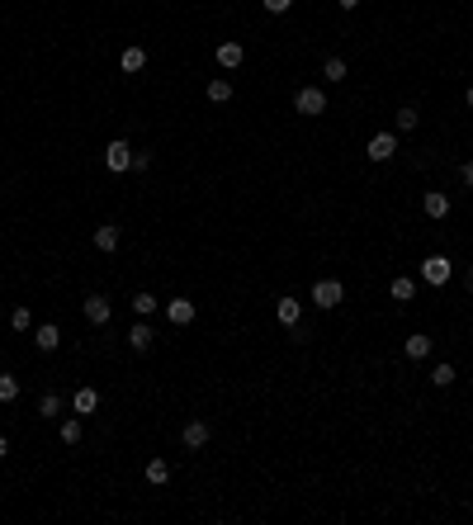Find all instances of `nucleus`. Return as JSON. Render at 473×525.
<instances>
[{
  "label": "nucleus",
  "mask_w": 473,
  "mask_h": 525,
  "mask_svg": "<svg viewBox=\"0 0 473 525\" xmlns=\"http://www.w3.org/2000/svg\"><path fill=\"white\" fill-rule=\"evenodd\" d=\"M293 109H298V114H308V119L327 114V90H317V85H303V90L293 95Z\"/></svg>",
  "instance_id": "obj_1"
},
{
  "label": "nucleus",
  "mask_w": 473,
  "mask_h": 525,
  "mask_svg": "<svg viewBox=\"0 0 473 525\" xmlns=\"http://www.w3.org/2000/svg\"><path fill=\"white\" fill-rule=\"evenodd\" d=\"M449 275H454L449 256H426V261H421V279H426V284H449Z\"/></svg>",
  "instance_id": "obj_2"
},
{
  "label": "nucleus",
  "mask_w": 473,
  "mask_h": 525,
  "mask_svg": "<svg viewBox=\"0 0 473 525\" xmlns=\"http://www.w3.org/2000/svg\"><path fill=\"white\" fill-rule=\"evenodd\" d=\"M341 298H345L341 279H317V284H313V303H317V308H327V313H332Z\"/></svg>",
  "instance_id": "obj_3"
},
{
  "label": "nucleus",
  "mask_w": 473,
  "mask_h": 525,
  "mask_svg": "<svg viewBox=\"0 0 473 525\" xmlns=\"http://www.w3.org/2000/svg\"><path fill=\"white\" fill-rule=\"evenodd\" d=\"M105 166L109 171H132V147L123 142V137H114V142L105 147Z\"/></svg>",
  "instance_id": "obj_4"
},
{
  "label": "nucleus",
  "mask_w": 473,
  "mask_h": 525,
  "mask_svg": "<svg viewBox=\"0 0 473 525\" xmlns=\"http://www.w3.org/2000/svg\"><path fill=\"white\" fill-rule=\"evenodd\" d=\"M128 345L137 350V355H147L152 345H157V332H152V322L142 317V322H132V332H128Z\"/></svg>",
  "instance_id": "obj_5"
},
{
  "label": "nucleus",
  "mask_w": 473,
  "mask_h": 525,
  "mask_svg": "<svg viewBox=\"0 0 473 525\" xmlns=\"http://www.w3.org/2000/svg\"><path fill=\"white\" fill-rule=\"evenodd\" d=\"M393 152H397V137H393V132H374V137H369V152H365V157H369V161H388Z\"/></svg>",
  "instance_id": "obj_6"
},
{
  "label": "nucleus",
  "mask_w": 473,
  "mask_h": 525,
  "mask_svg": "<svg viewBox=\"0 0 473 525\" xmlns=\"http://www.w3.org/2000/svg\"><path fill=\"white\" fill-rule=\"evenodd\" d=\"M109 313H114V308H109L105 293H90V298H85V322H90V327H105Z\"/></svg>",
  "instance_id": "obj_7"
},
{
  "label": "nucleus",
  "mask_w": 473,
  "mask_h": 525,
  "mask_svg": "<svg viewBox=\"0 0 473 525\" xmlns=\"http://www.w3.org/2000/svg\"><path fill=\"white\" fill-rule=\"evenodd\" d=\"M431 336H426V332H412V336H407V341H402V355H407V360H426V355H431Z\"/></svg>",
  "instance_id": "obj_8"
},
{
  "label": "nucleus",
  "mask_w": 473,
  "mask_h": 525,
  "mask_svg": "<svg viewBox=\"0 0 473 525\" xmlns=\"http://www.w3.org/2000/svg\"><path fill=\"white\" fill-rule=\"evenodd\" d=\"M180 440H184V449H204L209 445V421H189L180 431Z\"/></svg>",
  "instance_id": "obj_9"
},
{
  "label": "nucleus",
  "mask_w": 473,
  "mask_h": 525,
  "mask_svg": "<svg viewBox=\"0 0 473 525\" xmlns=\"http://www.w3.org/2000/svg\"><path fill=\"white\" fill-rule=\"evenodd\" d=\"M166 317H171L175 327H189V322H194V303H189V298H171V303H166Z\"/></svg>",
  "instance_id": "obj_10"
},
{
  "label": "nucleus",
  "mask_w": 473,
  "mask_h": 525,
  "mask_svg": "<svg viewBox=\"0 0 473 525\" xmlns=\"http://www.w3.org/2000/svg\"><path fill=\"white\" fill-rule=\"evenodd\" d=\"M95 407H100V393H95V388H76V393H71V412H76V417H90Z\"/></svg>",
  "instance_id": "obj_11"
},
{
  "label": "nucleus",
  "mask_w": 473,
  "mask_h": 525,
  "mask_svg": "<svg viewBox=\"0 0 473 525\" xmlns=\"http://www.w3.org/2000/svg\"><path fill=\"white\" fill-rule=\"evenodd\" d=\"M241 62H246V48H241V43H218V67L232 71V67H241Z\"/></svg>",
  "instance_id": "obj_12"
},
{
  "label": "nucleus",
  "mask_w": 473,
  "mask_h": 525,
  "mask_svg": "<svg viewBox=\"0 0 473 525\" xmlns=\"http://www.w3.org/2000/svg\"><path fill=\"white\" fill-rule=\"evenodd\" d=\"M33 345L38 350H57L62 345V332H57L53 322H43V327H33Z\"/></svg>",
  "instance_id": "obj_13"
},
{
  "label": "nucleus",
  "mask_w": 473,
  "mask_h": 525,
  "mask_svg": "<svg viewBox=\"0 0 473 525\" xmlns=\"http://www.w3.org/2000/svg\"><path fill=\"white\" fill-rule=\"evenodd\" d=\"M275 317H280L284 327H298V317H303V303H298V298H280V303H275Z\"/></svg>",
  "instance_id": "obj_14"
},
{
  "label": "nucleus",
  "mask_w": 473,
  "mask_h": 525,
  "mask_svg": "<svg viewBox=\"0 0 473 525\" xmlns=\"http://www.w3.org/2000/svg\"><path fill=\"white\" fill-rule=\"evenodd\" d=\"M421 209H426V218H445V213H449V199L440 194V189H426V199H421Z\"/></svg>",
  "instance_id": "obj_15"
},
{
  "label": "nucleus",
  "mask_w": 473,
  "mask_h": 525,
  "mask_svg": "<svg viewBox=\"0 0 473 525\" xmlns=\"http://www.w3.org/2000/svg\"><path fill=\"white\" fill-rule=\"evenodd\" d=\"M388 293H393L397 303H412V298H417V279H407V275H397L393 284H388Z\"/></svg>",
  "instance_id": "obj_16"
},
{
  "label": "nucleus",
  "mask_w": 473,
  "mask_h": 525,
  "mask_svg": "<svg viewBox=\"0 0 473 525\" xmlns=\"http://www.w3.org/2000/svg\"><path fill=\"white\" fill-rule=\"evenodd\" d=\"M119 67H123V71H142V67H147V48H123V53H119Z\"/></svg>",
  "instance_id": "obj_17"
},
{
  "label": "nucleus",
  "mask_w": 473,
  "mask_h": 525,
  "mask_svg": "<svg viewBox=\"0 0 473 525\" xmlns=\"http://www.w3.org/2000/svg\"><path fill=\"white\" fill-rule=\"evenodd\" d=\"M95 246H100V251H119V227H114V223H100V227H95Z\"/></svg>",
  "instance_id": "obj_18"
},
{
  "label": "nucleus",
  "mask_w": 473,
  "mask_h": 525,
  "mask_svg": "<svg viewBox=\"0 0 473 525\" xmlns=\"http://www.w3.org/2000/svg\"><path fill=\"white\" fill-rule=\"evenodd\" d=\"M157 308H161V298H157V293H147V289H142V293H132V313H137V317H152Z\"/></svg>",
  "instance_id": "obj_19"
},
{
  "label": "nucleus",
  "mask_w": 473,
  "mask_h": 525,
  "mask_svg": "<svg viewBox=\"0 0 473 525\" xmlns=\"http://www.w3.org/2000/svg\"><path fill=\"white\" fill-rule=\"evenodd\" d=\"M322 76L332 80V85H336V80H345V76H350V67H345V57H327V62H322Z\"/></svg>",
  "instance_id": "obj_20"
},
{
  "label": "nucleus",
  "mask_w": 473,
  "mask_h": 525,
  "mask_svg": "<svg viewBox=\"0 0 473 525\" xmlns=\"http://www.w3.org/2000/svg\"><path fill=\"white\" fill-rule=\"evenodd\" d=\"M209 100H213V105H227V100H232V80H227V76L209 80Z\"/></svg>",
  "instance_id": "obj_21"
},
{
  "label": "nucleus",
  "mask_w": 473,
  "mask_h": 525,
  "mask_svg": "<svg viewBox=\"0 0 473 525\" xmlns=\"http://www.w3.org/2000/svg\"><path fill=\"white\" fill-rule=\"evenodd\" d=\"M80 431H85V426H80V417H67L57 436H62V445H76V440H80Z\"/></svg>",
  "instance_id": "obj_22"
},
{
  "label": "nucleus",
  "mask_w": 473,
  "mask_h": 525,
  "mask_svg": "<svg viewBox=\"0 0 473 525\" xmlns=\"http://www.w3.org/2000/svg\"><path fill=\"white\" fill-rule=\"evenodd\" d=\"M166 478H171V464H166V459H147V483H166Z\"/></svg>",
  "instance_id": "obj_23"
},
{
  "label": "nucleus",
  "mask_w": 473,
  "mask_h": 525,
  "mask_svg": "<svg viewBox=\"0 0 473 525\" xmlns=\"http://www.w3.org/2000/svg\"><path fill=\"white\" fill-rule=\"evenodd\" d=\"M19 397V379L15 374H0V402H15Z\"/></svg>",
  "instance_id": "obj_24"
},
{
  "label": "nucleus",
  "mask_w": 473,
  "mask_h": 525,
  "mask_svg": "<svg viewBox=\"0 0 473 525\" xmlns=\"http://www.w3.org/2000/svg\"><path fill=\"white\" fill-rule=\"evenodd\" d=\"M417 123H421V114H417L412 105H407V109H397V132H412Z\"/></svg>",
  "instance_id": "obj_25"
},
{
  "label": "nucleus",
  "mask_w": 473,
  "mask_h": 525,
  "mask_svg": "<svg viewBox=\"0 0 473 525\" xmlns=\"http://www.w3.org/2000/svg\"><path fill=\"white\" fill-rule=\"evenodd\" d=\"M431 384H436V388H449V384H454V365H436L431 369Z\"/></svg>",
  "instance_id": "obj_26"
},
{
  "label": "nucleus",
  "mask_w": 473,
  "mask_h": 525,
  "mask_svg": "<svg viewBox=\"0 0 473 525\" xmlns=\"http://www.w3.org/2000/svg\"><path fill=\"white\" fill-rule=\"evenodd\" d=\"M10 327H15V332H33V313H28V308H15V313H10Z\"/></svg>",
  "instance_id": "obj_27"
},
{
  "label": "nucleus",
  "mask_w": 473,
  "mask_h": 525,
  "mask_svg": "<svg viewBox=\"0 0 473 525\" xmlns=\"http://www.w3.org/2000/svg\"><path fill=\"white\" fill-rule=\"evenodd\" d=\"M38 412H43V417H57V412H62V397H57V393H43V397H38Z\"/></svg>",
  "instance_id": "obj_28"
},
{
  "label": "nucleus",
  "mask_w": 473,
  "mask_h": 525,
  "mask_svg": "<svg viewBox=\"0 0 473 525\" xmlns=\"http://www.w3.org/2000/svg\"><path fill=\"white\" fill-rule=\"evenodd\" d=\"M265 10H270V15H289L293 10V0H261Z\"/></svg>",
  "instance_id": "obj_29"
},
{
  "label": "nucleus",
  "mask_w": 473,
  "mask_h": 525,
  "mask_svg": "<svg viewBox=\"0 0 473 525\" xmlns=\"http://www.w3.org/2000/svg\"><path fill=\"white\" fill-rule=\"evenodd\" d=\"M152 166V152H132V171H147Z\"/></svg>",
  "instance_id": "obj_30"
},
{
  "label": "nucleus",
  "mask_w": 473,
  "mask_h": 525,
  "mask_svg": "<svg viewBox=\"0 0 473 525\" xmlns=\"http://www.w3.org/2000/svg\"><path fill=\"white\" fill-rule=\"evenodd\" d=\"M459 180H464V184L473 189V161H464V166H459Z\"/></svg>",
  "instance_id": "obj_31"
},
{
  "label": "nucleus",
  "mask_w": 473,
  "mask_h": 525,
  "mask_svg": "<svg viewBox=\"0 0 473 525\" xmlns=\"http://www.w3.org/2000/svg\"><path fill=\"white\" fill-rule=\"evenodd\" d=\"M336 5H341V10H355V5H360V0H336Z\"/></svg>",
  "instance_id": "obj_32"
},
{
  "label": "nucleus",
  "mask_w": 473,
  "mask_h": 525,
  "mask_svg": "<svg viewBox=\"0 0 473 525\" xmlns=\"http://www.w3.org/2000/svg\"><path fill=\"white\" fill-rule=\"evenodd\" d=\"M5 449H10V440H5V436H0V459H5Z\"/></svg>",
  "instance_id": "obj_33"
},
{
  "label": "nucleus",
  "mask_w": 473,
  "mask_h": 525,
  "mask_svg": "<svg viewBox=\"0 0 473 525\" xmlns=\"http://www.w3.org/2000/svg\"><path fill=\"white\" fill-rule=\"evenodd\" d=\"M464 284H469V293H473V270H469V275H464Z\"/></svg>",
  "instance_id": "obj_34"
},
{
  "label": "nucleus",
  "mask_w": 473,
  "mask_h": 525,
  "mask_svg": "<svg viewBox=\"0 0 473 525\" xmlns=\"http://www.w3.org/2000/svg\"><path fill=\"white\" fill-rule=\"evenodd\" d=\"M464 100H469V109H473V85H469V90H464Z\"/></svg>",
  "instance_id": "obj_35"
}]
</instances>
